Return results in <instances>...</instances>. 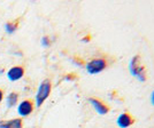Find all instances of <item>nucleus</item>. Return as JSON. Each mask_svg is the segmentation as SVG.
Listing matches in <instances>:
<instances>
[{"label":"nucleus","instance_id":"1","mask_svg":"<svg viewBox=\"0 0 154 128\" xmlns=\"http://www.w3.org/2000/svg\"><path fill=\"white\" fill-rule=\"evenodd\" d=\"M129 71L131 73V76L137 78L139 81L145 83L147 80V72L146 68L143 65L140 60V55H135L134 57L130 60L129 63Z\"/></svg>","mask_w":154,"mask_h":128},{"label":"nucleus","instance_id":"2","mask_svg":"<svg viewBox=\"0 0 154 128\" xmlns=\"http://www.w3.org/2000/svg\"><path fill=\"white\" fill-rule=\"evenodd\" d=\"M52 89V83L50 79H44L40 85H39L37 93H36V105L37 106H42L43 103L45 102L48 98V96L51 94Z\"/></svg>","mask_w":154,"mask_h":128},{"label":"nucleus","instance_id":"3","mask_svg":"<svg viewBox=\"0 0 154 128\" xmlns=\"http://www.w3.org/2000/svg\"><path fill=\"white\" fill-rule=\"evenodd\" d=\"M108 66V61L105 57H98L91 60L90 62L85 64V69L89 74H98L107 69Z\"/></svg>","mask_w":154,"mask_h":128},{"label":"nucleus","instance_id":"4","mask_svg":"<svg viewBox=\"0 0 154 128\" xmlns=\"http://www.w3.org/2000/svg\"><path fill=\"white\" fill-rule=\"evenodd\" d=\"M89 102L93 106V109L96 110L97 113H99V115H107L110 111V108H109L108 104H106L103 101H101L98 97H90Z\"/></svg>","mask_w":154,"mask_h":128},{"label":"nucleus","instance_id":"5","mask_svg":"<svg viewBox=\"0 0 154 128\" xmlns=\"http://www.w3.org/2000/svg\"><path fill=\"white\" fill-rule=\"evenodd\" d=\"M135 124V118L130 115L129 112H123L117 117L116 125L120 128H129Z\"/></svg>","mask_w":154,"mask_h":128},{"label":"nucleus","instance_id":"6","mask_svg":"<svg viewBox=\"0 0 154 128\" xmlns=\"http://www.w3.org/2000/svg\"><path fill=\"white\" fill-rule=\"evenodd\" d=\"M33 103L29 100H24L22 102L19 103L17 105V113L21 117H28L29 115H31L32 111H33Z\"/></svg>","mask_w":154,"mask_h":128},{"label":"nucleus","instance_id":"7","mask_svg":"<svg viewBox=\"0 0 154 128\" xmlns=\"http://www.w3.org/2000/svg\"><path fill=\"white\" fill-rule=\"evenodd\" d=\"M24 76V69L22 66H13L7 71V78L9 81H17Z\"/></svg>","mask_w":154,"mask_h":128},{"label":"nucleus","instance_id":"8","mask_svg":"<svg viewBox=\"0 0 154 128\" xmlns=\"http://www.w3.org/2000/svg\"><path fill=\"white\" fill-rule=\"evenodd\" d=\"M0 128H23V125L22 120L20 118H16L8 121H0Z\"/></svg>","mask_w":154,"mask_h":128},{"label":"nucleus","instance_id":"9","mask_svg":"<svg viewBox=\"0 0 154 128\" xmlns=\"http://www.w3.org/2000/svg\"><path fill=\"white\" fill-rule=\"evenodd\" d=\"M19 101V94L17 93H9L6 97V105L7 108H13L14 105H16V103Z\"/></svg>","mask_w":154,"mask_h":128},{"label":"nucleus","instance_id":"10","mask_svg":"<svg viewBox=\"0 0 154 128\" xmlns=\"http://www.w3.org/2000/svg\"><path fill=\"white\" fill-rule=\"evenodd\" d=\"M17 30V25L15 23H12V22H8L5 24V31L8 33V34H13L14 32Z\"/></svg>","mask_w":154,"mask_h":128},{"label":"nucleus","instance_id":"11","mask_svg":"<svg viewBox=\"0 0 154 128\" xmlns=\"http://www.w3.org/2000/svg\"><path fill=\"white\" fill-rule=\"evenodd\" d=\"M50 45H51L50 38H48V37H43V38H42V46H43V47H50Z\"/></svg>","mask_w":154,"mask_h":128},{"label":"nucleus","instance_id":"12","mask_svg":"<svg viewBox=\"0 0 154 128\" xmlns=\"http://www.w3.org/2000/svg\"><path fill=\"white\" fill-rule=\"evenodd\" d=\"M72 62L75 64H77L78 66H82V65H84L83 61L82 60H79V58H72Z\"/></svg>","mask_w":154,"mask_h":128},{"label":"nucleus","instance_id":"13","mask_svg":"<svg viewBox=\"0 0 154 128\" xmlns=\"http://www.w3.org/2000/svg\"><path fill=\"white\" fill-rule=\"evenodd\" d=\"M75 79H76V77H75L72 73L68 74V76H66V78H64V80H75Z\"/></svg>","mask_w":154,"mask_h":128},{"label":"nucleus","instance_id":"14","mask_svg":"<svg viewBox=\"0 0 154 128\" xmlns=\"http://www.w3.org/2000/svg\"><path fill=\"white\" fill-rule=\"evenodd\" d=\"M151 103H152V105H154V90L151 94Z\"/></svg>","mask_w":154,"mask_h":128},{"label":"nucleus","instance_id":"15","mask_svg":"<svg viewBox=\"0 0 154 128\" xmlns=\"http://www.w3.org/2000/svg\"><path fill=\"white\" fill-rule=\"evenodd\" d=\"M2 98H4V93H2V90L0 89V103L2 101Z\"/></svg>","mask_w":154,"mask_h":128},{"label":"nucleus","instance_id":"16","mask_svg":"<svg viewBox=\"0 0 154 128\" xmlns=\"http://www.w3.org/2000/svg\"><path fill=\"white\" fill-rule=\"evenodd\" d=\"M2 72H4V70H2V69H0V74H1Z\"/></svg>","mask_w":154,"mask_h":128}]
</instances>
